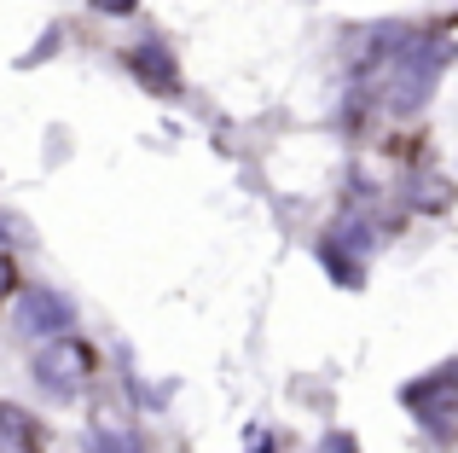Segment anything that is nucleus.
Instances as JSON below:
<instances>
[{
    "label": "nucleus",
    "mask_w": 458,
    "mask_h": 453,
    "mask_svg": "<svg viewBox=\"0 0 458 453\" xmlns=\"http://www.w3.org/2000/svg\"><path fill=\"white\" fill-rule=\"evenodd\" d=\"M441 70H447V47H436V41L418 35L406 53H394L389 64H383V105H389L394 116L424 111L429 93H436V81H441Z\"/></svg>",
    "instance_id": "obj_1"
},
{
    "label": "nucleus",
    "mask_w": 458,
    "mask_h": 453,
    "mask_svg": "<svg viewBox=\"0 0 458 453\" xmlns=\"http://www.w3.org/2000/svg\"><path fill=\"white\" fill-rule=\"evenodd\" d=\"M30 372H35V384H41L53 401H76L81 389H88V378H93V349L81 338L41 343L35 361H30Z\"/></svg>",
    "instance_id": "obj_2"
},
{
    "label": "nucleus",
    "mask_w": 458,
    "mask_h": 453,
    "mask_svg": "<svg viewBox=\"0 0 458 453\" xmlns=\"http://www.w3.org/2000/svg\"><path fill=\"white\" fill-rule=\"evenodd\" d=\"M12 326H18V338H30L35 349H41V343H58V338H76V303H70L64 291H53V285H30V291H18Z\"/></svg>",
    "instance_id": "obj_3"
},
{
    "label": "nucleus",
    "mask_w": 458,
    "mask_h": 453,
    "mask_svg": "<svg viewBox=\"0 0 458 453\" xmlns=\"http://www.w3.org/2000/svg\"><path fill=\"white\" fill-rule=\"evenodd\" d=\"M123 64H128V76L140 81V88H151V93H180V58L168 53L163 41H134L123 53Z\"/></svg>",
    "instance_id": "obj_4"
},
{
    "label": "nucleus",
    "mask_w": 458,
    "mask_h": 453,
    "mask_svg": "<svg viewBox=\"0 0 458 453\" xmlns=\"http://www.w3.org/2000/svg\"><path fill=\"white\" fill-rule=\"evenodd\" d=\"M47 448V431L30 419L23 407L0 401V453H41Z\"/></svg>",
    "instance_id": "obj_5"
},
{
    "label": "nucleus",
    "mask_w": 458,
    "mask_h": 453,
    "mask_svg": "<svg viewBox=\"0 0 458 453\" xmlns=\"http://www.w3.org/2000/svg\"><path fill=\"white\" fill-rule=\"evenodd\" d=\"M81 453H146V436L134 424H116V419H99L88 436H81Z\"/></svg>",
    "instance_id": "obj_6"
},
{
    "label": "nucleus",
    "mask_w": 458,
    "mask_h": 453,
    "mask_svg": "<svg viewBox=\"0 0 458 453\" xmlns=\"http://www.w3.org/2000/svg\"><path fill=\"white\" fill-rule=\"evenodd\" d=\"M93 12H99V18H134L140 12V0H88Z\"/></svg>",
    "instance_id": "obj_7"
},
{
    "label": "nucleus",
    "mask_w": 458,
    "mask_h": 453,
    "mask_svg": "<svg viewBox=\"0 0 458 453\" xmlns=\"http://www.w3.org/2000/svg\"><path fill=\"white\" fill-rule=\"evenodd\" d=\"M319 453H354V436L331 431V436H325V442H319Z\"/></svg>",
    "instance_id": "obj_8"
},
{
    "label": "nucleus",
    "mask_w": 458,
    "mask_h": 453,
    "mask_svg": "<svg viewBox=\"0 0 458 453\" xmlns=\"http://www.w3.org/2000/svg\"><path fill=\"white\" fill-rule=\"evenodd\" d=\"M6 291H12V261L0 256V296H6Z\"/></svg>",
    "instance_id": "obj_9"
},
{
    "label": "nucleus",
    "mask_w": 458,
    "mask_h": 453,
    "mask_svg": "<svg viewBox=\"0 0 458 453\" xmlns=\"http://www.w3.org/2000/svg\"><path fill=\"white\" fill-rule=\"evenodd\" d=\"M6 233H12V226H6V221H0V244H6Z\"/></svg>",
    "instance_id": "obj_10"
}]
</instances>
